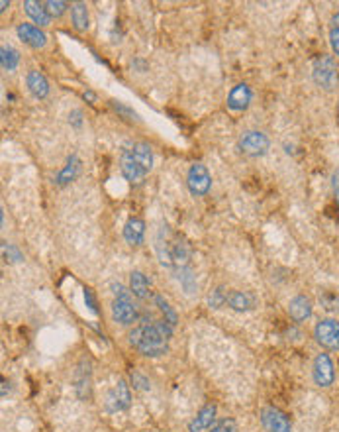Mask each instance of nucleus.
Returning a JSON list of instances; mask_svg holds the SVG:
<instances>
[{
    "instance_id": "nucleus-24",
    "label": "nucleus",
    "mask_w": 339,
    "mask_h": 432,
    "mask_svg": "<svg viewBox=\"0 0 339 432\" xmlns=\"http://www.w3.org/2000/svg\"><path fill=\"white\" fill-rule=\"evenodd\" d=\"M0 63L4 71H14L20 63V53L12 46H2L0 47Z\"/></svg>"
},
{
    "instance_id": "nucleus-25",
    "label": "nucleus",
    "mask_w": 339,
    "mask_h": 432,
    "mask_svg": "<svg viewBox=\"0 0 339 432\" xmlns=\"http://www.w3.org/2000/svg\"><path fill=\"white\" fill-rule=\"evenodd\" d=\"M153 303H155V307L161 310V315H163V320H165V322H169L171 326L175 329V324L179 322V317H177V313H175V310H173V307L169 305V301H167L165 297L153 295Z\"/></svg>"
},
{
    "instance_id": "nucleus-20",
    "label": "nucleus",
    "mask_w": 339,
    "mask_h": 432,
    "mask_svg": "<svg viewBox=\"0 0 339 432\" xmlns=\"http://www.w3.org/2000/svg\"><path fill=\"white\" fill-rule=\"evenodd\" d=\"M24 10H26V14H28L35 24H40V26H49V24H51V16H49V12H47L44 2L26 0V2H24Z\"/></svg>"
},
{
    "instance_id": "nucleus-26",
    "label": "nucleus",
    "mask_w": 339,
    "mask_h": 432,
    "mask_svg": "<svg viewBox=\"0 0 339 432\" xmlns=\"http://www.w3.org/2000/svg\"><path fill=\"white\" fill-rule=\"evenodd\" d=\"M79 167H80L79 160H77V158L73 156V158H71V160L67 161L65 169L59 173V177H57V183H59V185H67V183L73 181V179H75L77 175H79Z\"/></svg>"
},
{
    "instance_id": "nucleus-16",
    "label": "nucleus",
    "mask_w": 339,
    "mask_h": 432,
    "mask_svg": "<svg viewBox=\"0 0 339 432\" xmlns=\"http://www.w3.org/2000/svg\"><path fill=\"white\" fill-rule=\"evenodd\" d=\"M257 305V299L247 293V291H229L227 293V307L238 313H247L253 310Z\"/></svg>"
},
{
    "instance_id": "nucleus-30",
    "label": "nucleus",
    "mask_w": 339,
    "mask_h": 432,
    "mask_svg": "<svg viewBox=\"0 0 339 432\" xmlns=\"http://www.w3.org/2000/svg\"><path fill=\"white\" fill-rule=\"evenodd\" d=\"M210 432H239L238 431V424L234 419H220V421H216L212 424V429Z\"/></svg>"
},
{
    "instance_id": "nucleus-1",
    "label": "nucleus",
    "mask_w": 339,
    "mask_h": 432,
    "mask_svg": "<svg viewBox=\"0 0 339 432\" xmlns=\"http://www.w3.org/2000/svg\"><path fill=\"white\" fill-rule=\"evenodd\" d=\"M171 336H173V326L169 322L149 320L147 315H141L139 324L130 330L128 340L141 356L159 358V356L169 352Z\"/></svg>"
},
{
    "instance_id": "nucleus-17",
    "label": "nucleus",
    "mask_w": 339,
    "mask_h": 432,
    "mask_svg": "<svg viewBox=\"0 0 339 432\" xmlns=\"http://www.w3.org/2000/svg\"><path fill=\"white\" fill-rule=\"evenodd\" d=\"M75 383H77V395L80 399H87L91 395V364L87 358L80 360L77 374H75Z\"/></svg>"
},
{
    "instance_id": "nucleus-3",
    "label": "nucleus",
    "mask_w": 339,
    "mask_h": 432,
    "mask_svg": "<svg viewBox=\"0 0 339 432\" xmlns=\"http://www.w3.org/2000/svg\"><path fill=\"white\" fill-rule=\"evenodd\" d=\"M312 77L316 81L318 87L326 89V91H333L339 85V67L338 61L333 56H320L314 61V69H312Z\"/></svg>"
},
{
    "instance_id": "nucleus-23",
    "label": "nucleus",
    "mask_w": 339,
    "mask_h": 432,
    "mask_svg": "<svg viewBox=\"0 0 339 432\" xmlns=\"http://www.w3.org/2000/svg\"><path fill=\"white\" fill-rule=\"evenodd\" d=\"M149 279L141 272H132L130 275V291L132 295L137 297V299H147L149 297Z\"/></svg>"
},
{
    "instance_id": "nucleus-38",
    "label": "nucleus",
    "mask_w": 339,
    "mask_h": 432,
    "mask_svg": "<svg viewBox=\"0 0 339 432\" xmlns=\"http://www.w3.org/2000/svg\"><path fill=\"white\" fill-rule=\"evenodd\" d=\"M331 185H333L336 191H339V169L333 171V175H331Z\"/></svg>"
},
{
    "instance_id": "nucleus-31",
    "label": "nucleus",
    "mask_w": 339,
    "mask_h": 432,
    "mask_svg": "<svg viewBox=\"0 0 339 432\" xmlns=\"http://www.w3.org/2000/svg\"><path fill=\"white\" fill-rule=\"evenodd\" d=\"M2 256H4V260L6 262H10V263H16V262H20L22 260V254L18 251V248H14L12 244H2Z\"/></svg>"
},
{
    "instance_id": "nucleus-21",
    "label": "nucleus",
    "mask_w": 339,
    "mask_h": 432,
    "mask_svg": "<svg viewBox=\"0 0 339 432\" xmlns=\"http://www.w3.org/2000/svg\"><path fill=\"white\" fill-rule=\"evenodd\" d=\"M122 173H124V177L132 183V185H139V183L144 181L147 171L141 169L136 161L132 160V158L124 151V153H122Z\"/></svg>"
},
{
    "instance_id": "nucleus-42",
    "label": "nucleus",
    "mask_w": 339,
    "mask_h": 432,
    "mask_svg": "<svg viewBox=\"0 0 339 432\" xmlns=\"http://www.w3.org/2000/svg\"><path fill=\"white\" fill-rule=\"evenodd\" d=\"M336 199H338V203H339V191H336Z\"/></svg>"
},
{
    "instance_id": "nucleus-4",
    "label": "nucleus",
    "mask_w": 339,
    "mask_h": 432,
    "mask_svg": "<svg viewBox=\"0 0 339 432\" xmlns=\"http://www.w3.org/2000/svg\"><path fill=\"white\" fill-rule=\"evenodd\" d=\"M314 338L329 352H339V320L322 319L314 326Z\"/></svg>"
},
{
    "instance_id": "nucleus-9",
    "label": "nucleus",
    "mask_w": 339,
    "mask_h": 432,
    "mask_svg": "<svg viewBox=\"0 0 339 432\" xmlns=\"http://www.w3.org/2000/svg\"><path fill=\"white\" fill-rule=\"evenodd\" d=\"M261 422L267 432H293V424L288 417L277 407H265L261 410Z\"/></svg>"
},
{
    "instance_id": "nucleus-34",
    "label": "nucleus",
    "mask_w": 339,
    "mask_h": 432,
    "mask_svg": "<svg viewBox=\"0 0 339 432\" xmlns=\"http://www.w3.org/2000/svg\"><path fill=\"white\" fill-rule=\"evenodd\" d=\"M329 46L333 49V53L339 57V28H336V26L329 30Z\"/></svg>"
},
{
    "instance_id": "nucleus-13",
    "label": "nucleus",
    "mask_w": 339,
    "mask_h": 432,
    "mask_svg": "<svg viewBox=\"0 0 339 432\" xmlns=\"http://www.w3.org/2000/svg\"><path fill=\"white\" fill-rule=\"evenodd\" d=\"M214 422H216V405L214 403H208V405H204L202 409L198 410V415L194 417L193 421L189 422V432L210 431Z\"/></svg>"
},
{
    "instance_id": "nucleus-12",
    "label": "nucleus",
    "mask_w": 339,
    "mask_h": 432,
    "mask_svg": "<svg viewBox=\"0 0 339 432\" xmlns=\"http://www.w3.org/2000/svg\"><path fill=\"white\" fill-rule=\"evenodd\" d=\"M251 89H249L245 83H239L236 85L229 94H227V108L229 110H234V113H241V110H245L251 103Z\"/></svg>"
},
{
    "instance_id": "nucleus-28",
    "label": "nucleus",
    "mask_w": 339,
    "mask_h": 432,
    "mask_svg": "<svg viewBox=\"0 0 339 432\" xmlns=\"http://www.w3.org/2000/svg\"><path fill=\"white\" fill-rule=\"evenodd\" d=\"M177 279L181 281L182 287H184V291L191 295L196 291V279H194V275L189 272V267H182V269H177Z\"/></svg>"
},
{
    "instance_id": "nucleus-35",
    "label": "nucleus",
    "mask_w": 339,
    "mask_h": 432,
    "mask_svg": "<svg viewBox=\"0 0 339 432\" xmlns=\"http://www.w3.org/2000/svg\"><path fill=\"white\" fill-rule=\"evenodd\" d=\"M132 383H134L136 389H144V391L149 389V381H147L144 376H139V374H134V376H132Z\"/></svg>"
},
{
    "instance_id": "nucleus-41",
    "label": "nucleus",
    "mask_w": 339,
    "mask_h": 432,
    "mask_svg": "<svg viewBox=\"0 0 339 432\" xmlns=\"http://www.w3.org/2000/svg\"><path fill=\"white\" fill-rule=\"evenodd\" d=\"M331 20H333V24H336V28H339V12L333 14V18H331Z\"/></svg>"
},
{
    "instance_id": "nucleus-33",
    "label": "nucleus",
    "mask_w": 339,
    "mask_h": 432,
    "mask_svg": "<svg viewBox=\"0 0 339 432\" xmlns=\"http://www.w3.org/2000/svg\"><path fill=\"white\" fill-rule=\"evenodd\" d=\"M110 289H112L114 299H130L132 297V291H128L122 283H110Z\"/></svg>"
},
{
    "instance_id": "nucleus-6",
    "label": "nucleus",
    "mask_w": 339,
    "mask_h": 432,
    "mask_svg": "<svg viewBox=\"0 0 339 432\" xmlns=\"http://www.w3.org/2000/svg\"><path fill=\"white\" fill-rule=\"evenodd\" d=\"M186 185H189L191 194L204 197L212 187V175H210L208 167L202 163H193L189 173H186Z\"/></svg>"
},
{
    "instance_id": "nucleus-18",
    "label": "nucleus",
    "mask_w": 339,
    "mask_h": 432,
    "mask_svg": "<svg viewBox=\"0 0 339 432\" xmlns=\"http://www.w3.org/2000/svg\"><path fill=\"white\" fill-rule=\"evenodd\" d=\"M124 238L130 246H139L146 238V222L139 218H130L124 226Z\"/></svg>"
},
{
    "instance_id": "nucleus-19",
    "label": "nucleus",
    "mask_w": 339,
    "mask_h": 432,
    "mask_svg": "<svg viewBox=\"0 0 339 432\" xmlns=\"http://www.w3.org/2000/svg\"><path fill=\"white\" fill-rule=\"evenodd\" d=\"M26 83H28V89L32 92V97L35 99H46L49 94V83H47L46 75L40 73V71H30L28 77H26Z\"/></svg>"
},
{
    "instance_id": "nucleus-7",
    "label": "nucleus",
    "mask_w": 339,
    "mask_h": 432,
    "mask_svg": "<svg viewBox=\"0 0 339 432\" xmlns=\"http://www.w3.org/2000/svg\"><path fill=\"white\" fill-rule=\"evenodd\" d=\"M312 377L316 381L318 387H329L336 381V367L328 354L320 352L314 358V365H312Z\"/></svg>"
},
{
    "instance_id": "nucleus-39",
    "label": "nucleus",
    "mask_w": 339,
    "mask_h": 432,
    "mask_svg": "<svg viewBox=\"0 0 339 432\" xmlns=\"http://www.w3.org/2000/svg\"><path fill=\"white\" fill-rule=\"evenodd\" d=\"M85 101H91V104L96 101V97H94V92L92 91H87L85 92Z\"/></svg>"
},
{
    "instance_id": "nucleus-2",
    "label": "nucleus",
    "mask_w": 339,
    "mask_h": 432,
    "mask_svg": "<svg viewBox=\"0 0 339 432\" xmlns=\"http://www.w3.org/2000/svg\"><path fill=\"white\" fill-rule=\"evenodd\" d=\"M155 251H157L159 262L163 267L169 269H182L189 267V262L193 258V248L181 234L173 232L169 226L159 228L155 236Z\"/></svg>"
},
{
    "instance_id": "nucleus-15",
    "label": "nucleus",
    "mask_w": 339,
    "mask_h": 432,
    "mask_svg": "<svg viewBox=\"0 0 339 432\" xmlns=\"http://www.w3.org/2000/svg\"><path fill=\"white\" fill-rule=\"evenodd\" d=\"M124 151L132 158V160L136 161L141 169L151 171V167H153V151H151V148H149L147 144H144V142H136V144L130 146V149H124Z\"/></svg>"
},
{
    "instance_id": "nucleus-37",
    "label": "nucleus",
    "mask_w": 339,
    "mask_h": 432,
    "mask_svg": "<svg viewBox=\"0 0 339 432\" xmlns=\"http://www.w3.org/2000/svg\"><path fill=\"white\" fill-rule=\"evenodd\" d=\"M69 122H73L75 126H80V122H82V120H80V110H75V113L71 114V116H69Z\"/></svg>"
},
{
    "instance_id": "nucleus-11",
    "label": "nucleus",
    "mask_w": 339,
    "mask_h": 432,
    "mask_svg": "<svg viewBox=\"0 0 339 432\" xmlns=\"http://www.w3.org/2000/svg\"><path fill=\"white\" fill-rule=\"evenodd\" d=\"M16 34L22 40L24 44H28L34 49H40L47 44V35L44 30H40V26H34V24H18L16 28Z\"/></svg>"
},
{
    "instance_id": "nucleus-36",
    "label": "nucleus",
    "mask_w": 339,
    "mask_h": 432,
    "mask_svg": "<svg viewBox=\"0 0 339 432\" xmlns=\"http://www.w3.org/2000/svg\"><path fill=\"white\" fill-rule=\"evenodd\" d=\"M85 301L89 303V307H91L92 313H96V310H98V308H96V301H94V297H92L91 289H85Z\"/></svg>"
},
{
    "instance_id": "nucleus-22",
    "label": "nucleus",
    "mask_w": 339,
    "mask_h": 432,
    "mask_svg": "<svg viewBox=\"0 0 339 432\" xmlns=\"http://www.w3.org/2000/svg\"><path fill=\"white\" fill-rule=\"evenodd\" d=\"M71 18H73V28L77 32H87L89 30V8L85 2H73L71 4Z\"/></svg>"
},
{
    "instance_id": "nucleus-8",
    "label": "nucleus",
    "mask_w": 339,
    "mask_h": 432,
    "mask_svg": "<svg viewBox=\"0 0 339 432\" xmlns=\"http://www.w3.org/2000/svg\"><path fill=\"white\" fill-rule=\"evenodd\" d=\"M112 319L120 322L122 326H132L134 322H139L141 315H139V308L132 303V299H114Z\"/></svg>"
},
{
    "instance_id": "nucleus-32",
    "label": "nucleus",
    "mask_w": 339,
    "mask_h": 432,
    "mask_svg": "<svg viewBox=\"0 0 339 432\" xmlns=\"http://www.w3.org/2000/svg\"><path fill=\"white\" fill-rule=\"evenodd\" d=\"M110 106H112L116 113H120V114H124V116H128V120H137V114L134 113L132 108H128L125 104L118 103V101H110Z\"/></svg>"
},
{
    "instance_id": "nucleus-29",
    "label": "nucleus",
    "mask_w": 339,
    "mask_h": 432,
    "mask_svg": "<svg viewBox=\"0 0 339 432\" xmlns=\"http://www.w3.org/2000/svg\"><path fill=\"white\" fill-rule=\"evenodd\" d=\"M44 4H46V8L51 18H61L69 8V4L67 2H63V0H47Z\"/></svg>"
},
{
    "instance_id": "nucleus-14",
    "label": "nucleus",
    "mask_w": 339,
    "mask_h": 432,
    "mask_svg": "<svg viewBox=\"0 0 339 432\" xmlns=\"http://www.w3.org/2000/svg\"><path fill=\"white\" fill-rule=\"evenodd\" d=\"M312 301L306 295H296L288 303V315L294 322H306V320L312 317Z\"/></svg>"
},
{
    "instance_id": "nucleus-10",
    "label": "nucleus",
    "mask_w": 339,
    "mask_h": 432,
    "mask_svg": "<svg viewBox=\"0 0 339 432\" xmlns=\"http://www.w3.org/2000/svg\"><path fill=\"white\" fill-rule=\"evenodd\" d=\"M130 401H132V393H130V387L124 379H118V383L112 391L106 395V409L110 413H118V410H125L130 407Z\"/></svg>"
},
{
    "instance_id": "nucleus-40",
    "label": "nucleus",
    "mask_w": 339,
    "mask_h": 432,
    "mask_svg": "<svg viewBox=\"0 0 339 432\" xmlns=\"http://www.w3.org/2000/svg\"><path fill=\"white\" fill-rule=\"evenodd\" d=\"M8 6H10V2L2 0V2H0V12H6V8H8Z\"/></svg>"
},
{
    "instance_id": "nucleus-5",
    "label": "nucleus",
    "mask_w": 339,
    "mask_h": 432,
    "mask_svg": "<svg viewBox=\"0 0 339 432\" xmlns=\"http://www.w3.org/2000/svg\"><path fill=\"white\" fill-rule=\"evenodd\" d=\"M269 146H271L269 138L265 136L263 132H259V130H249V132L241 134V138H239V149L249 158L265 156L269 151Z\"/></svg>"
},
{
    "instance_id": "nucleus-27",
    "label": "nucleus",
    "mask_w": 339,
    "mask_h": 432,
    "mask_svg": "<svg viewBox=\"0 0 339 432\" xmlns=\"http://www.w3.org/2000/svg\"><path fill=\"white\" fill-rule=\"evenodd\" d=\"M227 291L226 287H218V289H214L210 295H208V307L210 308H222V307H226L227 305Z\"/></svg>"
}]
</instances>
